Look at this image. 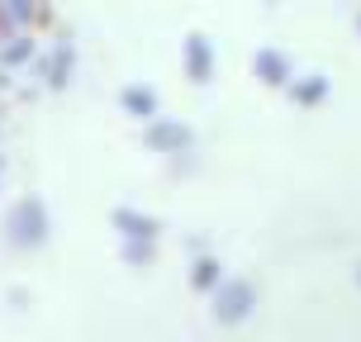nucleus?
Segmentation results:
<instances>
[{"label":"nucleus","mask_w":361,"mask_h":342,"mask_svg":"<svg viewBox=\"0 0 361 342\" xmlns=\"http://www.w3.org/2000/svg\"><path fill=\"white\" fill-rule=\"evenodd\" d=\"M214 281H219V262H200V271H195V286H204V290H209Z\"/></svg>","instance_id":"obj_8"},{"label":"nucleus","mask_w":361,"mask_h":342,"mask_svg":"<svg viewBox=\"0 0 361 342\" xmlns=\"http://www.w3.org/2000/svg\"><path fill=\"white\" fill-rule=\"evenodd\" d=\"M257 72H262V81L281 86V81L290 76V67H286V57H281V53H257Z\"/></svg>","instance_id":"obj_6"},{"label":"nucleus","mask_w":361,"mask_h":342,"mask_svg":"<svg viewBox=\"0 0 361 342\" xmlns=\"http://www.w3.org/2000/svg\"><path fill=\"white\" fill-rule=\"evenodd\" d=\"M295 95H305V100H319V95H324V81H309L305 90H295Z\"/></svg>","instance_id":"obj_9"},{"label":"nucleus","mask_w":361,"mask_h":342,"mask_svg":"<svg viewBox=\"0 0 361 342\" xmlns=\"http://www.w3.org/2000/svg\"><path fill=\"white\" fill-rule=\"evenodd\" d=\"M147 138H152V147H185V143H190V128H180V124H157Z\"/></svg>","instance_id":"obj_7"},{"label":"nucleus","mask_w":361,"mask_h":342,"mask_svg":"<svg viewBox=\"0 0 361 342\" xmlns=\"http://www.w3.org/2000/svg\"><path fill=\"white\" fill-rule=\"evenodd\" d=\"M15 238L19 243H38L43 238V209L38 204H19L15 209Z\"/></svg>","instance_id":"obj_2"},{"label":"nucleus","mask_w":361,"mask_h":342,"mask_svg":"<svg viewBox=\"0 0 361 342\" xmlns=\"http://www.w3.org/2000/svg\"><path fill=\"white\" fill-rule=\"evenodd\" d=\"M10 10H15V15L24 19V15H29V0H10Z\"/></svg>","instance_id":"obj_10"},{"label":"nucleus","mask_w":361,"mask_h":342,"mask_svg":"<svg viewBox=\"0 0 361 342\" xmlns=\"http://www.w3.org/2000/svg\"><path fill=\"white\" fill-rule=\"evenodd\" d=\"M114 224H119L128 238H147V243H152V233H157V224H152V219H143V214H133V209H119V214H114Z\"/></svg>","instance_id":"obj_4"},{"label":"nucleus","mask_w":361,"mask_h":342,"mask_svg":"<svg viewBox=\"0 0 361 342\" xmlns=\"http://www.w3.org/2000/svg\"><path fill=\"white\" fill-rule=\"evenodd\" d=\"M185 57H190V76L209 81V48H204V38H185Z\"/></svg>","instance_id":"obj_5"},{"label":"nucleus","mask_w":361,"mask_h":342,"mask_svg":"<svg viewBox=\"0 0 361 342\" xmlns=\"http://www.w3.org/2000/svg\"><path fill=\"white\" fill-rule=\"evenodd\" d=\"M247 309H252V286H219V319L224 324H238V319H247Z\"/></svg>","instance_id":"obj_1"},{"label":"nucleus","mask_w":361,"mask_h":342,"mask_svg":"<svg viewBox=\"0 0 361 342\" xmlns=\"http://www.w3.org/2000/svg\"><path fill=\"white\" fill-rule=\"evenodd\" d=\"M124 109H133L138 119H152V114H157V95L143 90V86H128L124 90Z\"/></svg>","instance_id":"obj_3"}]
</instances>
